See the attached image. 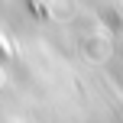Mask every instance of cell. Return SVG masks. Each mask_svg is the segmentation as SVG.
Here are the masks:
<instances>
[{
  "mask_svg": "<svg viewBox=\"0 0 123 123\" xmlns=\"http://www.w3.org/2000/svg\"><path fill=\"white\" fill-rule=\"evenodd\" d=\"M26 6H29L32 13H39V16H45V6L39 3V0H26Z\"/></svg>",
  "mask_w": 123,
  "mask_h": 123,
  "instance_id": "cell-1",
  "label": "cell"
}]
</instances>
